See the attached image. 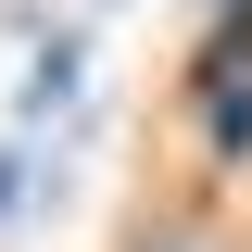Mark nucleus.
I'll return each instance as SVG.
<instances>
[{"instance_id": "obj_1", "label": "nucleus", "mask_w": 252, "mask_h": 252, "mask_svg": "<svg viewBox=\"0 0 252 252\" xmlns=\"http://www.w3.org/2000/svg\"><path fill=\"white\" fill-rule=\"evenodd\" d=\"M76 63H89V51H76V26H51V51L26 63V126H38V114H63V101H76Z\"/></svg>"}, {"instance_id": "obj_2", "label": "nucleus", "mask_w": 252, "mask_h": 252, "mask_svg": "<svg viewBox=\"0 0 252 252\" xmlns=\"http://www.w3.org/2000/svg\"><path fill=\"white\" fill-rule=\"evenodd\" d=\"M13 202H26V152H0V215H13Z\"/></svg>"}, {"instance_id": "obj_3", "label": "nucleus", "mask_w": 252, "mask_h": 252, "mask_svg": "<svg viewBox=\"0 0 252 252\" xmlns=\"http://www.w3.org/2000/svg\"><path fill=\"white\" fill-rule=\"evenodd\" d=\"M152 252H189V240H152Z\"/></svg>"}]
</instances>
